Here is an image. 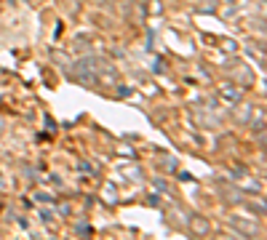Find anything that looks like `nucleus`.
Here are the masks:
<instances>
[{
	"label": "nucleus",
	"instance_id": "1",
	"mask_svg": "<svg viewBox=\"0 0 267 240\" xmlns=\"http://www.w3.org/2000/svg\"><path fill=\"white\" fill-rule=\"evenodd\" d=\"M77 80L86 83V86H113V83H118V72H115V67L110 62L99 59V56H91V59H83L77 62Z\"/></svg>",
	"mask_w": 267,
	"mask_h": 240
},
{
	"label": "nucleus",
	"instance_id": "2",
	"mask_svg": "<svg viewBox=\"0 0 267 240\" xmlns=\"http://www.w3.org/2000/svg\"><path fill=\"white\" fill-rule=\"evenodd\" d=\"M230 224L235 227V230L240 232V235H246V238H254V235H259V224L254 222V219H230Z\"/></svg>",
	"mask_w": 267,
	"mask_h": 240
},
{
	"label": "nucleus",
	"instance_id": "3",
	"mask_svg": "<svg viewBox=\"0 0 267 240\" xmlns=\"http://www.w3.org/2000/svg\"><path fill=\"white\" fill-rule=\"evenodd\" d=\"M219 96H222V99H227V102H232V104H235V102H240V91L232 88V86H222Z\"/></svg>",
	"mask_w": 267,
	"mask_h": 240
},
{
	"label": "nucleus",
	"instance_id": "4",
	"mask_svg": "<svg viewBox=\"0 0 267 240\" xmlns=\"http://www.w3.org/2000/svg\"><path fill=\"white\" fill-rule=\"evenodd\" d=\"M251 112H254V107H251V104H238V112H232V115H235V120H238V123H249Z\"/></svg>",
	"mask_w": 267,
	"mask_h": 240
},
{
	"label": "nucleus",
	"instance_id": "5",
	"mask_svg": "<svg viewBox=\"0 0 267 240\" xmlns=\"http://www.w3.org/2000/svg\"><path fill=\"white\" fill-rule=\"evenodd\" d=\"M254 136H259V141H265V115L259 112V120L254 123Z\"/></svg>",
	"mask_w": 267,
	"mask_h": 240
},
{
	"label": "nucleus",
	"instance_id": "6",
	"mask_svg": "<svg viewBox=\"0 0 267 240\" xmlns=\"http://www.w3.org/2000/svg\"><path fill=\"white\" fill-rule=\"evenodd\" d=\"M0 136H3V123H0Z\"/></svg>",
	"mask_w": 267,
	"mask_h": 240
}]
</instances>
